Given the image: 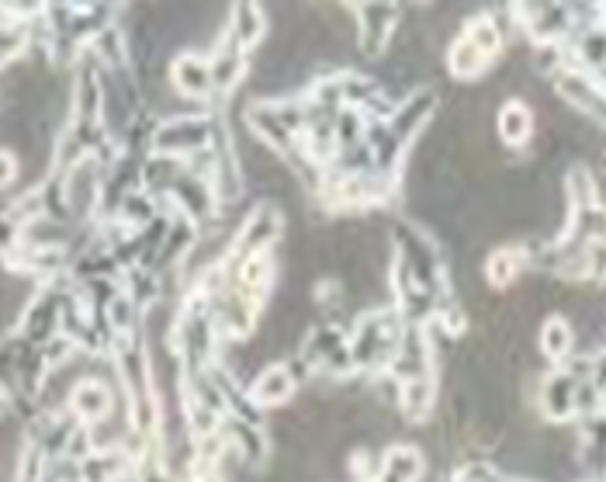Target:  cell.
Here are the masks:
<instances>
[{
  "mask_svg": "<svg viewBox=\"0 0 606 482\" xmlns=\"http://www.w3.org/2000/svg\"><path fill=\"white\" fill-rule=\"evenodd\" d=\"M83 396H77V406H83V413L87 416H101V410H105V393L98 385H87V388H80Z\"/></svg>",
  "mask_w": 606,
  "mask_h": 482,
  "instance_id": "obj_1",
  "label": "cell"
},
{
  "mask_svg": "<svg viewBox=\"0 0 606 482\" xmlns=\"http://www.w3.org/2000/svg\"><path fill=\"white\" fill-rule=\"evenodd\" d=\"M21 49V36L14 32V28H8V32H0V63H4L8 56H14Z\"/></svg>",
  "mask_w": 606,
  "mask_h": 482,
  "instance_id": "obj_2",
  "label": "cell"
},
{
  "mask_svg": "<svg viewBox=\"0 0 606 482\" xmlns=\"http://www.w3.org/2000/svg\"><path fill=\"white\" fill-rule=\"evenodd\" d=\"M11 177H14V160L8 154H0V185H8Z\"/></svg>",
  "mask_w": 606,
  "mask_h": 482,
  "instance_id": "obj_3",
  "label": "cell"
}]
</instances>
